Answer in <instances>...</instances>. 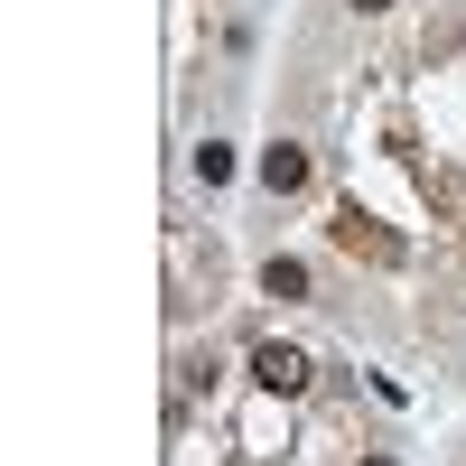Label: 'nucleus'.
Returning <instances> with one entry per match:
<instances>
[{
    "label": "nucleus",
    "mask_w": 466,
    "mask_h": 466,
    "mask_svg": "<svg viewBox=\"0 0 466 466\" xmlns=\"http://www.w3.org/2000/svg\"><path fill=\"white\" fill-rule=\"evenodd\" d=\"M261 187H270V197H299V187H308V149L299 140H270L261 149Z\"/></svg>",
    "instance_id": "7ed1b4c3"
},
{
    "label": "nucleus",
    "mask_w": 466,
    "mask_h": 466,
    "mask_svg": "<svg viewBox=\"0 0 466 466\" xmlns=\"http://www.w3.org/2000/svg\"><path fill=\"white\" fill-rule=\"evenodd\" d=\"M197 177H206V187H224V177H233V149H224V140H206V149H197Z\"/></svg>",
    "instance_id": "39448f33"
},
{
    "label": "nucleus",
    "mask_w": 466,
    "mask_h": 466,
    "mask_svg": "<svg viewBox=\"0 0 466 466\" xmlns=\"http://www.w3.org/2000/svg\"><path fill=\"white\" fill-rule=\"evenodd\" d=\"M364 466H392V457H364Z\"/></svg>",
    "instance_id": "0eeeda50"
},
{
    "label": "nucleus",
    "mask_w": 466,
    "mask_h": 466,
    "mask_svg": "<svg viewBox=\"0 0 466 466\" xmlns=\"http://www.w3.org/2000/svg\"><path fill=\"white\" fill-rule=\"evenodd\" d=\"M252 382L270 401H299L308 392V355H299V345H252Z\"/></svg>",
    "instance_id": "f257e3e1"
},
{
    "label": "nucleus",
    "mask_w": 466,
    "mask_h": 466,
    "mask_svg": "<svg viewBox=\"0 0 466 466\" xmlns=\"http://www.w3.org/2000/svg\"><path fill=\"white\" fill-rule=\"evenodd\" d=\"M355 10H392V0H355Z\"/></svg>",
    "instance_id": "423d86ee"
},
{
    "label": "nucleus",
    "mask_w": 466,
    "mask_h": 466,
    "mask_svg": "<svg viewBox=\"0 0 466 466\" xmlns=\"http://www.w3.org/2000/svg\"><path fill=\"white\" fill-rule=\"evenodd\" d=\"M327 233H336L345 252H364V261H401V243H392L373 215H355V206H336V224H327Z\"/></svg>",
    "instance_id": "f03ea898"
},
{
    "label": "nucleus",
    "mask_w": 466,
    "mask_h": 466,
    "mask_svg": "<svg viewBox=\"0 0 466 466\" xmlns=\"http://www.w3.org/2000/svg\"><path fill=\"white\" fill-rule=\"evenodd\" d=\"M261 299H308V261H261Z\"/></svg>",
    "instance_id": "20e7f679"
}]
</instances>
